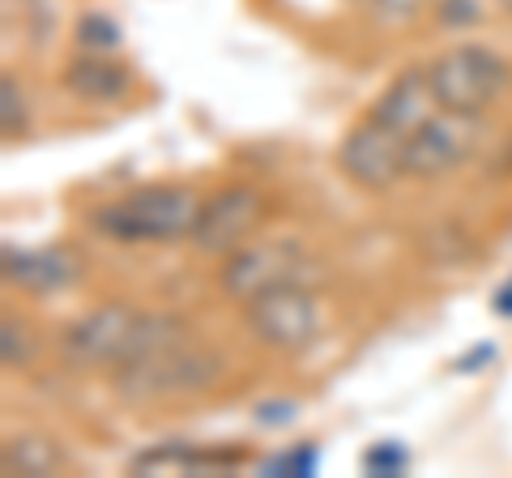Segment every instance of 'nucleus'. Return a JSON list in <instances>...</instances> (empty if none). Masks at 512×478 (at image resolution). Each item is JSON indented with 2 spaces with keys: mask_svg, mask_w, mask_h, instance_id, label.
<instances>
[{
  "mask_svg": "<svg viewBox=\"0 0 512 478\" xmlns=\"http://www.w3.org/2000/svg\"><path fill=\"white\" fill-rule=\"evenodd\" d=\"M64 86L86 103H120L133 90V73H128V65H120V60H111L103 52H82L64 69Z\"/></svg>",
  "mask_w": 512,
  "mask_h": 478,
  "instance_id": "nucleus-12",
  "label": "nucleus"
},
{
  "mask_svg": "<svg viewBox=\"0 0 512 478\" xmlns=\"http://www.w3.org/2000/svg\"><path fill=\"white\" fill-rule=\"evenodd\" d=\"M491 308L500 312V316H508V321H512V278H508V282L500 286V291L491 295Z\"/></svg>",
  "mask_w": 512,
  "mask_h": 478,
  "instance_id": "nucleus-24",
  "label": "nucleus"
},
{
  "mask_svg": "<svg viewBox=\"0 0 512 478\" xmlns=\"http://www.w3.org/2000/svg\"><path fill=\"white\" fill-rule=\"evenodd\" d=\"M320 274L316 261L303 252V244L295 239H248L244 248H235L227 265H222V291L239 304H248V299L274 291V286H291V282H303L312 286V278Z\"/></svg>",
  "mask_w": 512,
  "mask_h": 478,
  "instance_id": "nucleus-4",
  "label": "nucleus"
},
{
  "mask_svg": "<svg viewBox=\"0 0 512 478\" xmlns=\"http://www.w3.org/2000/svg\"><path fill=\"white\" fill-rule=\"evenodd\" d=\"M0 466H5V474L43 478L64 466V453L56 449V440H47V436H9L5 449H0Z\"/></svg>",
  "mask_w": 512,
  "mask_h": 478,
  "instance_id": "nucleus-14",
  "label": "nucleus"
},
{
  "mask_svg": "<svg viewBox=\"0 0 512 478\" xmlns=\"http://www.w3.org/2000/svg\"><path fill=\"white\" fill-rule=\"evenodd\" d=\"M436 107H440V103H436V90H431L427 65H410L406 73H397L393 82L384 86V94H380L376 107H372V116H376L380 124H389V129H397V133L410 137Z\"/></svg>",
  "mask_w": 512,
  "mask_h": 478,
  "instance_id": "nucleus-11",
  "label": "nucleus"
},
{
  "mask_svg": "<svg viewBox=\"0 0 512 478\" xmlns=\"http://www.w3.org/2000/svg\"><path fill=\"white\" fill-rule=\"evenodd\" d=\"M0 355H5V368H30L39 355V338L22 316H5L0 325Z\"/></svg>",
  "mask_w": 512,
  "mask_h": 478,
  "instance_id": "nucleus-15",
  "label": "nucleus"
},
{
  "mask_svg": "<svg viewBox=\"0 0 512 478\" xmlns=\"http://www.w3.org/2000/svg\"><path fill=\"white\" fill-rule=\"evenodd\" d=\"M495 5H500L504 13H512V0H495Z\"/></svg>",
  "mask_w": 512,
  "mask_h": 478,
  "instance_id": "nucleus-25",
  "label": "nucleus"
},
{
  "mask_svg": "<svg viewBox=\"0 0 512 478\" xmlns=\"http://www.w3.org/2000/svg\"><path fill=\"white\" fill-rule=\"evenodd\" d=\"M261 474H269V478H278V474L308 478V474H316V444H299V449H286L278 457H269L261 466Z\"/></svg>",
  "mask_w": 512,
  "mask_h": 478,
  "instance_id": "nucleus-20",
  "label": "nucleus"
},
{
  "mask_svg": "<svg viewBox=\"0 0 512 478\" xmlns=\"http://www.w3.org/2000/svg\"><path fill=\"white\" fill-rule=\"evenodd\" d=\"M227 359L210 346L180 342L167 346L150 359H137L128 368H116V389L133 402H150V397H180V393H201L222 380Z\"/></svg>",
  "mask_w": 512,
  "mask_h": 478,
  "instance_id": "nucleus-2",
  "label": "nucleus"
},
{
  "mask_svg": "<svg viewBox=\"0 0 512 478\" xmlns=\"http://www.w3.org/2000/svg\"><path fill=\"white\" fill-rule=\"evenodd\" d=\"M406 466H410V453L402 449V444H393V440H380V444H372V449L363 453V470L372 478L406 474Z\"/></svg>",
  "mask_w": 512,
  "mask_h": 478,
  "instance_id": "nucleus-19",
  "label": "nucleus"
},
{
  "mask_svg": "<svg viewBox=\"0 0 512 478\" xmlns=\"http://www.w3.org/2000/svg\"><path fill=\"white\" fill-rule=\"evenodd\" d=\"M0 129L5 137H18L26 129V90L13 73L0 77Z\"/></svg>",
  "mask_w": 512,
  "mask_h": 478,
  "instance_id": "nucleus-18",
  "label": "nucleus"
},
{
  "mask_svg": "<svg viewBox=\"0 0 512 478\" xmlns=\"http://www.w3.org/2000/svg\"><path fill=\"white\" fill-rule=\"evenodd\" d=\"M239 453H218V449H192L184 440H167L158 449H146L133 457V474H218L235 470Z\"/></svg>",
  "mask_w": 512,
  "mask_h": 478,
  "instance_id": "nucleus-13",
  "label": "nucleus"
},
{
  "mask_svg": "<svg viewBox=\"0 0 512 478\" xmlns=\"http://www.w3.org/2000/svg\"><path fill=\"white\" fill-rule=\"evenodd\" d=\"M265 218H269V197L261 188L231 184L201 205V222H197V231H192V244L201 252H210V257H222V252L231 257L235 248H244L248 239L261 231Z\"/></svg>",
  "mask_w": 512,
  "mask_h": 478,
  "instance_id": "nucleus-8",
  "label": "nucleus"
},
{
  "mask_svg": "<svg viewBox=\"0 0 512 478\" xmlns=\"http://www.w3.org/2000/svg\"><path fill=\"white\" fill-rule=\"evenodd\" d=\"M427 73H431L436 103L448 111H470V116H483L508 86V60L500 52H491L487 43L448 47L444 56L431 60Z\"/></svg>",
  "mask_w": 512,
  "mask_h": 478,
  "instance_id": "nucleus-3",
  "label": "nucleus"
},
{
  "mask_svg": "<svg viewBox=\"0 0 512 478\" xmlns=\"http://www.w3.org/2000/svg\"><path fill=\"white\" fill-rule=\"evenodd\" d=\"M201 197L184 184H146L94 214V231L116 244H175L192 239L201 222Z\"/></svg>",
  "mask_w": 512,
  "mask_h": 478,
  "instance_id": "nucleus-1",
  "label": "nucleus"
},
{
  "mask_svg": "<svg viewBox=\"0 0 512 478\" xmlns=\"http://www.w3.org/2000/svg\"><path fill=\"white\" fill-rule=\"evenodd\" d=\"M376 26H410L431 0H355Z\"/></svg>",
  "mask_w": 512,
  "mask_h": 478,
  "instance_id": "nucleus-17",
  "label": "nucleus"
},
{
  "mask_svg": "<svg viewBox=\"0 0 512 478\" xmlns=\"http://www.w3.org/2000/svg\"><path fill=\"white\" fill-rule=\"evenodd\" d=\"M299 414V406L295 402H286V397H278V402H261L252 410V419L256 423H265V427H278V423H291Z\"/></svg>",
  "mask_w": 512,
  "mask_h": 478,
  "instance_id": "nucleus-22",
  "label": "nucleus"
},
{
  "mask_svg": "<svg viewBox=\"0 0 512 478\" xmlns=\"http://www.w3.org/2000/svg\"><path fill=\"white\" fill-rule=\"evenodd\" d=\"M73 39H77L82 52H116V47L124 43V30H120L116 18H107V13H82Z\"/></svg>",
  "mask_w": 512,
  "mask_h": 478,
  "instance_id": "nucleus-16",
  "label": "nucleus"
},
{
  "mask_svg": "<svg viewBox=\"0 0 512 478\" xmlns=\"http://www.w3.org/2000/svg\"><path fill=\"white\" fill-rule=\"evenodd\" d=\"M82 257L73 248H5V282L30 295H60L82 278Z\"/></svg>",
  "mask_w": 512,
  "mask_h": 478,
  "instance_id": "nucleus-10",
  "label": "nucleus"
},
{
  "mask_svg": "<svg viewBox=\"0 0 512 478\" xmlns=\"http://www.w3.org/2000/svg\"><path fill=\"white\" fill-rule=\"evenodd\" d=\"M487 359H495V346H478V350H470L466 359H457V372H474V368H483Z\"/></svg>",
  "mask_w": 512,
  "mask_h": 478,
  "instance_id": "nucleus-23",
  "label": "nucleus"
},
{
  "mask_svg": "<svg viewBox=\"0 0 512 478\" xmlns=\"http://www.w3.org/2000/svg\"><path fill=\"white\" fill-rule=\"evenodd\" d=\"M338 167H342V175L350 184L384 193V188H393L397 180H406L410 175V167H406V133H397V129H389V124H380L376 116H367L342 137Z\"/></svg>",
  "mask_w": 512,
  "mask_h": 478,
  "instance_id": "nucleus-6",
  "label": "nucleus"
},
{
  "mask_svg": "<svg viewBox=\"0 0 512 478\" xmlns=\"http://www.w3.org/2000/svg\"><path fill=\"white\" fill-rule=\"evenodd\" d=\"M244 316H248V329L274 350H303L320 333V304L312 286L303 282L274 286V291L248 299Z\"/></svg>",
  "mask_w": 512,
  "mask_h": 478,
  "instance_id": "nucleus-7",
  "label": "nucleus"
},
{
  "mask_svg": "<svg viewBox=\"0 0 512 478\" xmlns=\"http://www.w3.org/2000/svg\"><path fill=\"white\" fill-rule=\"evenodd\" d=\"M483 141V116L470 111H448L436 107L431 116L406 137V167L414 180H440L457 171Z\"/></svg>",
  "mask_w": 512,
  "mask_h": 478,
  "instance_id": "nucleus-5",
  "label": "nucleus"
},
{
  "mask_svg": "<svg viewBox=\"0 0 512 478\" xmlns=\"http://www.w3.org/2000/svg\"><path fill=\"white\" fill-rule=\"evenodd\" d=\"M436 13H440V22H444L448 30H457V26H470V22H478V18H483V9H478V0H440V5H436Z\"/></svg>",
  "mask_w": 512,
  "mask_h": 478,
  "instance_id": "nucleus-21",
  "label": "nucleus"
},
{
  "mask_svg": "<svg viewBox=\"0 0 512 478\" xmlns=\"http://www.w3.org/2000/svg\"><path fill=\"white\" fill-rule=\"evenodd\" d=\"M137 308L128 304H103L86 312L82 321H73L69 329L60 333V355L64 363L73 368H120L128 338H133V325H137Z\"/></svg>",
  "mask_w": 512,
  "mask_h": 478,
  "instance_id": "nucleus-9",
  "label": "nucleus"
}]
</instances>
